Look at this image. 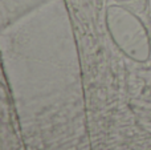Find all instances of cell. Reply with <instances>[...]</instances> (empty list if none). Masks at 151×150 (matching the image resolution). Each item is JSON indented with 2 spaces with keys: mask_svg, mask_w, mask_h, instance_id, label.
<instances>
[{
  "mask_svg": "<svg viewBox=\"0 0 151 150\" xmlns=\"http://www.w3.org/2000/svg\"><path fill=\"white\" fill-rule=\"evenodd\" d=\"M105 25L111 41L127 58L145 64L151 58V37L138 13L118 3L105 11Z\"/></svg>",
  "mask_w": 151,
  "mask_h": 150,
  "instance_id": "6da1fadb",
  "label": "cell"
},
{
  "mask_svg": "<svg viewBox=\"0 0 151 150\" xmlns=\"http://www.w3.org/2000/svg\"><path fill=\"white\" fill-rule=\"evenodd\" d=\"M118 4L125 5V7L130 8L131 11L139 13L146 12L147 7H149V0H115Z\"/></svg>",
  "mask_w": 151,
  "mask_h": 150,
  "instance_id": "7a4b0ae2",
  "label": "cell"
}]
</instances>
